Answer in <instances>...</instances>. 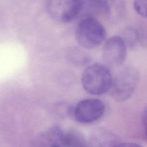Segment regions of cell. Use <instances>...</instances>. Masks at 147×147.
Returning a JSON list of instances; mask_svg holds the SVG:
<instances>
[{
	"instance_id": "5b68a950",
	"label": "cell",
	"mask_w": 147,
	"mask_h": 147,
	"mask_svg": "<svg viewBox=\"0 0 147 147\" xmlns=\"http://www.w3.org/2000/svg\"><path fill=\"white\" fill-rule=\"evenodd\" d=\"M126 46L123 38L118 36H111L106 40L102 57L107 66L117 68L123 64L127 55Z\"/></svg>"
},
{
	"instance_id": "3957f363",
	"label": "cell",
	"mask_w": 147,
	"mask_h": 147,
	"mask_svg": "<svg viewBox=\"0 0 147 147\" xmlns=\"http://www.w3.org/2000/svg\"><path fill=\"white\" fill-rule=\"evenodd\" d=\"M104 26L94 17L83 18L75 30L78 42L87 49H92L99 45L106 38Z\"/></svg>"
},
{
	"instance_id": "9c48e42d",
	"label": "cell",
	"mask_w": 147,
	"mask_h": 147,
	"mask_svg": "<svg viewBox=\"0 0 147 147\" xmlns=\"http://www.w3.org/2000/svg\"><path fill=\"white\" fill-rule=\"evenodd\" d=\"M90 143L95 146H114L119 144L115 135L102 129H97L92 134Z\"/></svg>"
},
{
	"instance_id": "8992f818",
	"label": "cell",
	"mask_w": 147,
	"mask_h": 147,
	"mask_svg": "<svg viewBox=\"0 0 147 147\" xmlns=\"http://www.w3.org/2000/svg\"><path fill=\"white\" fill-rule=\"evenodd\" d=\"M46 9L48 14L60 22H68L78 15L75 0H47Z\"/></svg>"
},
{
	"instance_id": "30bf717a",
	"label": "cell",
	"mask_w": 147,
	"mask_h": 147,
	"mask_svg": "<svg viewBox=\"0 0 147 147\" xmlns=\"http://www.w3.org/2000/svg\"><path fill=\"white\" fill-rule=\"evenodd\" d=\"M125 9V0H103V10L112 21L119 20L123 16Z\"/></svg>"
},
{
	"instance_id": "7c38bea8",
	"label": "cell",
	"mask_w": 147,
	"mask_h": 147,
	"mask_svg": "<svg viewBox=\"0 0 147 147\" xmlns=\"http://www.w3.org/2000/svg\"><path fill=\"white\" fill-rule=\"evenodd\" d=\"M147 0H134L133 6L136 11L141 16L146 17Z\"/></svg>"
},
{
	"instance_id": "8fae6325",
	"label": "cell",
	"mask_w": 147,
	"mask_h": 147,
	"mask_svg": "<svg viewBox=\"0 0 147 147\" xmlns=\"http://www.w3.org/2000/svg\"><path fill=\"white\" fill-rule=\"evenodd\" d=\"M86 141L82 135L78 131L72 130L64 132L63 146H87Z\"/></svg>"
},
{
	"instance_id": "7a4b0ae2",
	"label": "cell",
	"mask_w": 147,
	"mask_h": 147,
	"mask_svg": "<svg viewBox=\"0 0 147 147\" xmlns=\"http://www.w3.org/2000/svg\"><path fill=\"white\" fill-rule=\"evenodd\" d=\"M111 82L112 74L107 66L98 63L86 68L81 78L83 88L92 95H100L108 91Z\"/></svg>"
},
{
	"instance_id": "6da1fadb",
	"label": "cell",
	"mask_w": 147,
	"mask_h": 147,
	"mask_svg": "<svg viewBox=\"0 0 147 147\" xmlns=\"http://www.w3.org/2000/svg\"><path fill=\"white\" fill-rule=\"evenodd\" d=\"M117 71L112 75L110 90L112 97L117 101H125L133 94L138 82L137 71L131 66L117 67Z\"/></svg>"
},
{
	"instance_id": "52a82bcc",
	"label": "cell",
	"mask_w": 147,
	"mask_h": 147,
	"mask_svg": "<svg viewBox=\"0 0 147 147\" xmlns=\"http://www.w3.org/2000/svg\"><path fill=\"white\" fill-rule=\"evenodd\" d=\"M64 131L59 127L54 126L41 133L37 142L41 146H63Z\"/></svg>"
},
{
	"instance_id": "277c9868",
	"label": "cell",
	"mask_w": 147,
	"mask_h": 147,
	"mask_svg": "<svg viewBox=\"0 0 147 147\" xmlns=\"http://www.w3.org/2000/svg\"><path fill=\"white\" fill-rule=\"evenodd\" d=\"M105 111V104L101 100L85 99L76 104L74 109V115L80 123H91L100 119Z\"/></svg>"
},
{
	"instance_id": "ba28073f",
	"label": "cell",
	"mask_w": 147,
	"mask_h": 147,
	"mask_svg": "<svg viewBox=\"0 0 147 147\" xmlns=\"http://www.w3.org/2000/svg\"><path fill=\"white\" fill-rule=\"evenodd\" d=\"M78 16L83 18L94 17L103 10V0H75Z\"/></svg>"
}]
</instances>
